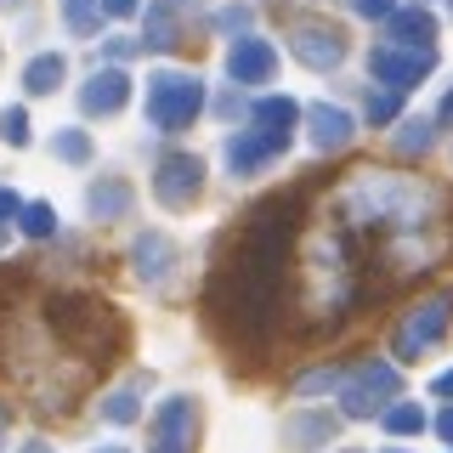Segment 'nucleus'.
I'll use <instances>...</instances> for the list:
<instances>
[{
  "label": "nucleus",
  "instance_id": "f257e3e1",
  "mask_svg": "<svg viewBox=\"0 0 453 453\" xmlns=\"http://www.w3.org/2000/svg\"><path fill=\"white\" fill-rule=\"evenodd\" d=\"M51 323H57V334H63L68 346L80 351V357L113 363V351L125 346L119 311H113L108 301H96V295H68V301H57V306H51Z\"/></svg>",
  "mask_w": 453,
  "mask_h": 453
},
{
  "label": "nucleus",
  "instance_id": "f03ea898",
  "mask_svg": "<svg viewBox=\"0 0 453 453\" xmlns=\"http://www.w3.org/2000/svg\"><path fill=\"white\" fill-rule=\"evenodd\" d=\"M198 103H204V91H198L193 74H153L148 80V119L159 125V131H181V125H193Z\"/></svg>",
  "mask_w": 453,
  "mask_h": 453
},
{
  "label": "nucleus",
  "instance_id": "7ed1b4c3",
  "mask_svg": "<svg viewBox=\"0 0 453 453\" xmlns=\"http://www.w3.org/2000/svg\"><path fill=\"white\" fill-rule=\"evenodd\" d=\"M448 318H453V295L442 289V295H431L425 306H414L403 323H396V357H419V351H431L436 340H442V329H448Z\"/></svg>",
  "mask_w": 453,
  "mask_h": 453
},
{
  "label": "nucleus",
  "instance_id": "20e7f679",
  "mask_svg": "<svg viewBox=\"0 0 453 453\" xmlns=\"http://www.w3.org/2000/svg\"><path fill=\"white\" fill-rule=\"evenodd\" d=\"M148 442H153V453H193L198 448V403L193 396L159 403V414L148 425Z\"/></svg>",
  "mask_w": 453,
  "mask_h": 453
},
{
  "label": "nucleus",
  "instance_id": "39448f33",
  "mask_svg": "<svg viewBox=\"0 0 453 453\" xmlns=\"http://www.w3.org/2000/svg\"><path fill=\"white\" fill-rule=\"evenodd\" d=\"M198 188H204V165L193 159V153H170L159 165V176H153V198H159L165 210H188Z\"/></svg>",
  "mask_w": 453,
  "mask_h": 453
},
{
  "label": "nucleus",
  "instance_id": "423d86ee",
  "mask_svg": "<svg viewBox=\"0 0 453 453\" xmlns=\"http://www.w3.org/2000/svg\"><path fill=\"white\" fill-rule=\"evenodd\" d=\"M368 68H374V74L386 80L391 91H403V85H414V80H425V74L436 68V51H414V46H374Z\"/></svg>",
  "mask_w": 453,
  "mask_h": 453
},
{
  "label": "nucleus",
  "instance_id": "0eeeda50",
  "mask_svg": "<svg viewBox=\"0 0 453 453\" xmlns=\"http://www.w3.org/2000/svg\"><path fill=\"white\" fill-rule=\"evenodd\" d=\"M289 51L301 57L306 68H334L340 57H346V35H340V28H329V23H295Z\"/></svg>",
  "mask_w": 453,
  "mask_h": 453
},
{
  "label": "nucleus",
  "instance_id": "6e6552de",
  "mask_svg": "<svg viewBox=\"0 0 453 453\" xmlns=\"http://www.w3.org/2000/svg\"><path fill=\"white\" fill-rule=\"evenodd\" d=\"M226 68H233V80H238V85H261V80L278 68V51L266 46V40H238L233 57H226Z\"/></svg>",
  "mask_w": 453,
  "mask_h": 453
},
{
  "label": "nucleus",
  "instance_id": "1a4fd4ad",
  "mask_svg": "<svg viewBox=\"0 0 453 453\" xmlns=\"http://www.w3.org/2000/svg\"><path fill=\"white\" fill-rule=\"evenodd\" d=\"M125 96H131V80H125L119 68H108V74H91V80H85L80 108H85V113H119Z\"/></svg>",
  "mask_w": 453,
  "mask_h": 453
},
{
  "label": "nucleus",
  "instance_id": "9d476101",
  "mask_svg": "<svg viewBox=\"0 0 453 453\" xmlns=\"http://www.w3.org/2000/svg\"><path fill=\"white\" fill-rule=\"evenodd\" d=\"M131 261H136L142 283H159V278L170 273V261H176V244H170L165 233H142V238H136V250H131Z\"/></svg>",
  "mask_w": 453,
  "mask_h": 453
},
{
  "label": "nucleus",
  "instance_id": "9b49d317",
  "mask_svg": "<svg viewBox=\"0 0 453 453\" xmlns=\"http://www.w3.org/2000/svg\"><path fill=\"white\" fill-rule=\"evenodd\" d=\"M396 391V374L391 368H357V386L346 391V403H351V414H374V396H391Z\"/></svg>",
  "mask_w": 453,
  "mask_h": 453
},
{
  "label": "nucleus",
  "instance_id": "f8f14e48",
  "mask_svg": "<svg viewBox=\"0 0 453 453\" xmlns=\"http://www.w3.org/2000/svg\"><path fill=\"white\" fill-rule=\"evenodd\" d=\"M311 142H318L323 153H340L351 142V113H340V108H311Z\"/></svg>",
  "mask_w": 453,
  "mask_h": 453
},
{
  "label": "nucleus",
  "instance_id": "ddd939ff",
  "mask_svg": "<svg viewBox=\"0 0 453 453\" xmlns=\"http://www.w3.org/2000/svg\"><path fill=\"white\" fill-rule=\"evenodd\" d=\"M148 46H181V0H159V6H148Z\"/></svg>",
  "mask_w": 453,
  "mask_h": 453
},
{
  "label": "nucleus",
  "instance_id": "4468645a",
  "mask_svg": "<svg viewBox=\"0 0 453 453\" xmlns=\"http://www.w3.org/2000/svg\"><path fill=\"white\" fill-rule=\"evenodd\" d=\"M63 74H68V63H63L57 51H46V57H35V63L23 68V85H28L35 96H51L57 85H63Z\"/></svg>",
  "mask_w": 453,
  "mask_h": 453
},
{
  "label": "nucleus",
  "instance_id": "2eb2a0df",
  "mask_svg": "<svg viewBox=\"0 0 453 453\" xmlns=\"http://www.w3.org/2000/svg\"><path fill=\"white\" fill-rule=\"evenodd\" d=\"M125 210H131V188H125V181H96L91 188V216L96 221H119Z\"/></svg>",
  "mask_w": 453,
  "mask_h": 453
},
{
  "label": "nucleus",
  "instance_id": "dca6fc26",
  "mask_svg": "<svg viewBox=\"0 0 453 453\" xmlns=\"http://www.w3.org/2000/svg\"><path fill=\"white\" fill-rule=\"evenodd\" d=\"M63 18L74 35H96L103 28V0H63Z\"/></svg>",
  "mask_w": 453,
  "mask_h": 453
},
{
  "label": "nucleus",
  "instance_id": "f3484780",
  "mask_svg": "<svg viewBox=\"0 0 453 453\" xmlns=\"http://www.w3.org/2000/svg\"><path fill=\"white\" fill-rule=\"evenodd\" d=\"M57 159L85 165V159H91V136H85V131H63V136H57Z\"/></svg>",
  "mask_w": 453,
  "mask_h": 453
},
{
  "label": "nucleus",
  "instance_id": "a211bd4d",
  "mask_svg": "<svg viewBox=\"0 0 453 453\" xmlns=\"http://www.w3.org/2000/svg\"><path fill=\"white\" fill-rule=\"evenodd\" d=\"M23 233H28V238H51V233H57L51 204H28V210H23Z\"/></svg>",
  "mask_w": 453,
  "mask_h": 453
},
{
  "label": "nucleus",
  "instance_id": "6ab92c4d",
  "mask_svg": "<svg viewBox=\"0 0 453 453\" xmlns=\"http://www.w3.org/2000/svg\"><path fill=\"white\" fill-rule=\"evenodd\" d=\"M108 419H113V425H125V419H136V391H131V386H125V391H113V396H108Z\"/></svg>",
  "mask_w": 453,
  "mask_h": 453
},
{
  "label": "nucleus",
  "instance_id": "aec40b11",
  "mask_svg": "<svg viewBox=\"0 0 453 453\" xmlns=\"http://www.w3.org/2000/svg\"><path fill=\"white\" fill-rule=\"evenodd\" d=\"M386 425H391V431H425V414H419V408H391Z\"/></svg>",
  "mask_w": 453,
  "mask_h": 453
},
{
  "label": "nucleus",
  "instance_id": "412c9836",
  "mask_svg": "<svg viewBox=\"0 0 453 453\" xmlns=\"http://www.w3.org/2000/svg\"><path fill=\"white\" fill-rule=\"evenodd\" d=\"M0 125H6V142H12V148H23V142H28V113L23 108H12Z\"/></svg>",
  "mask_w": 453,
  "mask_h": 453
},
{
  "label": "nucleus",
  "instance_id": "4be33fe9",
  "mask_svg": "<svg viewBox=\"0 0 453 453\" xmlns=\"http://www.w3.org/2000/svg\"><path fill=\"white\" fill-rule=\"evenodd\" d=\"M403 131H408V136H403V148H408V153H414V148L425 153V148H431V125H425V119H408Z\"/></svg>",
  "mask_w": 453,
  "mask_h": 453
},
{
  "label": "nucleus",
  "instance_id": "5701e85b",
  "mask_svg": "<svg viewBox=\"0 0 453 453\" xmlns=\"http://www.w3.org/2000/svg\"><path fill=\"white\" fill-rule=\"evenodd\" d=\"M6 216H18V193L0 188V226H6Z\"/></svg>",
  "mask_w": 453,
  "mask_h": 453
},
{
  "label": "nucleus",
  "instance_id": "b1692460",
  "mask_svg": "<svg viewBox=\"0 0 453 453\" xmlns=\"http://www.w3.org/2000/svg\"><path fill=\"white\" fill-rule=\"evenodd\" d=\"M103 6L113 12V18H125V12H136V0H103Z\"/></svg>",
  "mask_w": 453,
  "mask_h": 453
},
{
  "label": "nucleus",
  "instance_id": "393cba45",
  "mask_svg": "<svg viewBox=\"0 0 453 453\" xmlns=\"http://www.w3.org/2000/svg\"><path fill=\"white\" fill-rule=\"evenodd\" d=\"M436 391H442V396H453V374H442V380H436Z\"/></svg>",
  "mask_w": 453,
  "mask_h": 453
},
{
  "label": "nucleus",
  "instance_id": "a878e982",
  "mask_svg": "<svg viewBox=\"0 0 453 453\" xmlns=\"http://www.w3.org/2000/svg\"><path fill=\"white\" fill-rule=\"evenodd\" d=\"M23 453H51V448H46V442H28V448H23Z\"/></svg>",
  "mask_w": 453,
  "mask_h": 453
}]
</instances>
